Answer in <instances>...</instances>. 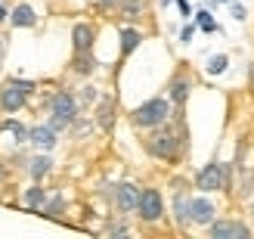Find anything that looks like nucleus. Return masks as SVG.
I'll use <instances>...</instances> for the list:
<instances>
[{"instance_id": "14", "label": "nucleus", "mask_w": 254, "mask_h": 239, "mask_svg": "<svg viewBox=\"0 0 254 239\" xmlns=\"http://www.w3.org/2000/svg\"><path fill=\"white\" fill-rule=\"evenodd\" d=\"M50 168H53V161H50V156H34V159L28 161V171H31V177H34V180L47 177V174H50Z\"/></svg>"}, {"instance_id": "19", "label": "nucleus", "mask_w": 254, "mask_h": 239, "mask_svg": "<svg viewBox=\"0 0 254 239\" xmlns=\"http://www.w3.org/2000/svg\"><path fill=\"white\" fill-rule=\"evenodd\" d=\"M195 25H198L201 31H208V34H211V31H217V22L211 19V12H208V9H201L198 16H195Z\"/></svg>"}, {"instance_id": "6", "label": "nucleus", "mask_w": 254, "mask_h": 239, "mask_svg": "<svg viewBox=\"0 0 254 239\" xmlns=\"http://www.w3.org/2000/svg\"><path fill=\"white\" fill-rule=\"evenodd\" d=\"M136 211H139V218L143 221H158L164 215V199L158 190H139V202H136Z\"/></svg>"}, {"instance_id": "29", "label": "nucleus", "mask_w": 254, "mask_h": 239, "mask_svg": "<svg viewBox=\"0 0 254 239\" xmlns=\"http://www.w3.org/2000/svg\"><path fill=\"white\" fill-rule=\"evenodd\" d=\"M251 215H254V205H251Z\"/></svg>"}, {"instance_id": "7", "label": "nucleus", "mask_w": 254, "mask_h": 239, "mask_svg": "<svg viewBox=\"0 0 254 239\" xmlns=\"http://www.w3.org/2000/svg\"><path fill=\"white\" fill-rule=\"evenodd\" d=\"M248 236H251V230L242 221H230V218L211 221V239H248Z\"/></svg>"}, {"instance_id": "28", "label": "nucleus", "mask_w": 254, "mask_h": 239, "mask_svg": "<svg viewBox=\"0 0 254 239\" xmlns=\"http://www.w3.org/2000/svg\"><path fill=\"white\" fill-rule=\"evenodd\" d=\"M168 3H171V0H161V6H168Z\"/></svg>"}, {"instance_id": "3", "label": "nucleus", "mask_w": 254, "mask_h": 239, "mask_svg": "<svg viewBox=\"0 0 254 239\" xmlns=\"http://www.w3.org/2000/svg\"><path fill=\"white\" fill-rule=\"evenodd\" d=\"M31 90H34L31 81H6L3 90H0V106H3V112H19L25 106V96Z\"/></svg>"}, {"instance_id": "23", "label": "nucleus", "mask_w": 254, "mask_h": 239, "mask_svg": "<svg viewBox=\"0 0 254 239\" xmlns=\"http://www.w3.org/2000/svg\"><path fill=\"white\" fill-rule=\"evenodd\" d=\"M230 9H233V19H236V22H245V19H248V12H245L242 3H230Z\"/></svg>"}, {"instance_id": "13", "label": "nucleus", "mask_w": 254, "mask_h": 239, "mask_svg": "<svg viewBox=\"0 0 254 239\" xmlns=\"http://www.w3.org/2000/svg\"><path fill=\"white\" fill-rule=\"evenodd\" d=\"M9 22L16 25V28H31V25L37 22V16H34V9H31L28 3H19L16 9H12V16H9Z\"/></svg>"}, {"instance_id": "5", "label": "nucleus", "mask_w": 254, "mask_h": 239, "mask_svg": "<svg viewBox=\"0 0 254 239\" xmlns=\"http://www.w3.org/2000/svg\"><path fill=\"white\" fill-rule=\"evenodd\" d=\"M195 186L201 193H214V190H223L226 186V168L217 165V161H211V165H205L198 171V177H195Z\"/></svg>"}, {"instance_id": "22", "label": "nucleus", "mask_w": 254, "mask_h": 239, "mask_svg": "<svg viewBox=\"0 0 254 239\" xmlns=\"http://www.w3.org/2000/svg\"><path fill=\"white\" fill-rule=\"evenodd\" d=\"M226 62H230V59H226L223 53L220 56H211L208 59V75H223L226 72Z\"/></svg>"}, {"instance_id": "27", "label": "nucleus", "mask_w": 254, "mask_h": 239, "mask_svg": "<svg viewBox=\"0 0 254 239\" xmlns=\"http://www.w3.org/2000/svg\"><path fill=\"white\" fill-rule=\"evenodd\" d=\"M6 19V9H3V3H0V22H3Z\"/></svg>"}, {"instance_id": "1", "label": "nucleus", "mask_w": 254, "mask_h": 239, "mask_svg": "<svg viewBox=\"0 0 254 239\" xmlns=\"http://www.w3.org/2000/svg\"><path fill=\"white\" fill-rule=\"evenodd\" d=\"M168 115H171V103L161 99V96H155V99H146L143 106H136L130 121L136 124V128H161V124L168 121Z\"/></svg>"}, {"instance_id": "25", "label": "nucleus", "mask_w": 254, "mask_h": 239, "mask_svg": "<svg viewBox=\"0 0 254 239\" xmlns=\"http://www.w3.org/2000/svg\"><path fill=\"white\" fill-rule=\"evenodd\" d=\"M177 6H180V12H183V16L189 19V16H192V6H189V0H177Z\"/></svg>"}, {"instance_id": "11", "label": "nucleus", "mask_w": 254, "mask_h": 239, "mask_svg": "<svg viewBox=\"0 0 254 239\" xmlns=\"http://www.w3.org/2000/svg\"><path fill=\"white\" fill-rule=\"evenodd\" d=\"M174 218L180 227H186L189 221H192V199H189L186 193H177L174 196Z\"/></svg>"}, {"instance_id": "2", "label": "nucleus", "mask_w": 254, "mask_h": 239, "mask_svg": "<svg viewBox=\"0 0 254 239\" xmlns=\"http://www.w3.org/2000/svg\"><path fill=\"white\" fill-rule=\"evenodd\" d=\"M50 109H53V121H50L53 131H62L65 124L74 121V115H78V103H74L71 93H56L53 103H50Z\"/></svg>"}, {"instance_id": "20", "label": "nucleus", "mask_w": 254, "mask_h": 239, "mask_svg": "<svg viewBox=\"0 0 254 239\" xmlns=\"http://www.w3.org/2000/svg\"><path fill=\"white\" fill-rule=\"evenodd\" d=\"M112 109H115V103L112 99H103V106H99V124L109 131L112 128Z\"/></svg>"}, {"instance_id": "12", "label": "nucleus", "mask_w": 254, "mask_h": 239, "mask_svg": "<svg viewBox=\"0 0 254 239\" xmlns=\"http://www.w3.org/2000/svg\"><path fill=\"white\" fill-rule=\"evenodd\" d=\"M211 221H214V202L211 199H192V224L211 227Z\"/></svg>"}, {"instance_id": "9", "label": "nucleus", "mask_w": 254, "mask_h": 239, "mask_svg": "<svg viewBox=\"0 0 254 239\" xmlns=\"http://www.w3.org/2000/svg\"><path fill=\"white\" fill-rule=\"evenodd\" d=\"M28 140L37 146V149H53L56 146V131L50 124H37V128L28 131Z\"/></svg>"}, {"instance_id": "17", "label": "nucleus", "mask_w": 254, "mask_h": 239, "mask_svg": "<svg viewBox=\"0 0 254 239\" xmlns=\"http://www.w3.org/2000/svg\"><path fill=\"white\" fill-rule=\"evenodd\" d=\"M44 202H47V193H44V186H31L28 193H25V205H28L31 211H37V208H44Z\"/></svg>"}, {"instance_id": "21", "label": "nucleus", "mask_w": 254, "mask_h": 239, "mask_svg": "<svg viewBox=\"0 0 254 239\" xmlns=\"http://www.w3.org/2000/svg\"><path fill=\"white\" fill-rule=\"evenodd\" d=\"M74 72H78V75H90L93 72V59L87 53H78V56H74Z\"/></svg>"}, {"instance_id": "15", "label": "nucleus", "mask_w": 254, "mask_h": 239, "mask_svg": "<svg viewBox=\"0 0 254 239\" xmlns=\"http://www.w3.org/2000/svg\"><path fill=\"white\" fill-rule=\"evenodd\" d=\"M139 41H143V34H139L136 28H124V31H121V53L130 56L133 50L139 47Z\"/></svg>"}, {"instance_id": "24", "label": "nucleus", "mask_w": 254, "mask_h": 239, "mask_svg": "<svg viewBox=\"0 0 254 239\" xmlns=\"http://www.w3.org/2000/svg\"><path fill=\"white\" fill-rule=\"evenodd\" d=\"M192 34H195V25H186V28L180 31V41H183V44H189V41H192Z\"/></svg>"}, {"instance_id": "4", "label": "nucleus", "mask_w": 254, "mask_h": 239, "mask_svg": "<svg viewBox=\"0 0 254 239\" xmlns=\"http://www.w3.org/2000/svg\"><path fill=\"white\" fill-rule=\"evenodd\" d=\"M146 149L155 159H174L177 156V149H180V140H177V134L171 131V128H161V131H155L146 140Z\"/></svg>"}, {"instance_id": "26", "label": "nucleus", "mask_w": 254, "mask_h": 239, "mask_svg": "<svg viewBox=\"0 0 254 239\" xmlns=\"http://www.w3.org/2000/svg\"><path fill=\"white\" fill-rule=\"evenodd\" d=\"M59 208H62V199L56 196V199H53V202H50V208H47V211H50V215H56V211H59Z\"/></svg>"}, {"instance_id": "16", "label": "nucleus", "mask_w": 254, "mask_h": 239, "mask_svg": "<svg viewBox=\"0 0 254 239\" xmlns=\"http://www.w3.org/2000/svg\"><path fill=\"white\" fill-rule=\"evenodd\" d=\"M186 96H189V81L186 78H174L171 81V99H174L177 106H183Z\"/></svg>"}, {"instance_id": "18", "label": "nucleus", "mask_w": 254, "mask_h": 239, "mask_svg": "<svg viewBox=\"0 0 254 239\" xmlns=\"http://www.w3.org/2000/svg\"><path fill=\"white\" fill-rule=\"evenodd\" d=\"M0 131H9L12 137H16V143H25V140H28V131H25L19 121H3V124H0Z\"/></svg>"}, {"instance_id": "10", "label": "nucleus", "mask_w": 254, "mask_h": 239, "mask_svg": "<svg viewBox=\"0 0 254 239\" xmlns=\"http://www.w3.org/2000/svg\"><path fill=\"white\" fill-rule=\"evenodd\" d=\"M115 202H118L121 211H133L136 202H139V190H136L133 183H121L118 190H115Z\"/></svg>"}, {"instance_id": "8", "label": "nucleus", "mask_w": 254, "mask_h": 239, "mask_svg": "<svg viewBox=\"0 0 254 239\" xmlns=\"http://www.w3.org/2000/svg\"><path fill=\"white\" fill-rule=\"evenodd\" d=\"M71 44H74V53H90V47H93V28L87 22H78L71 28Z\"/></svg>"}]
</instances>
